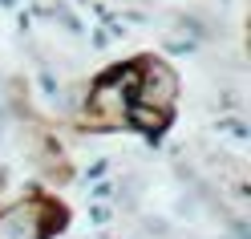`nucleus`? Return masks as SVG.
Masks as SVG:
<instances>
[{
	"instance_id": "f257e3e1",
	"label": "nucleus",
	"mask_w": 251,
	"mask_h": 239,
	"mask_svg": "<svg viewBox=\"0 0 251 239\" xmlns=\"http://www.w3.org/2000/svg\"><path fill=\"white\" fill-rule=\"evenodd\" d=\"M49 231V211L45 203H17L0 215V239H45Z\"/></svg>"
}]
</instances>
